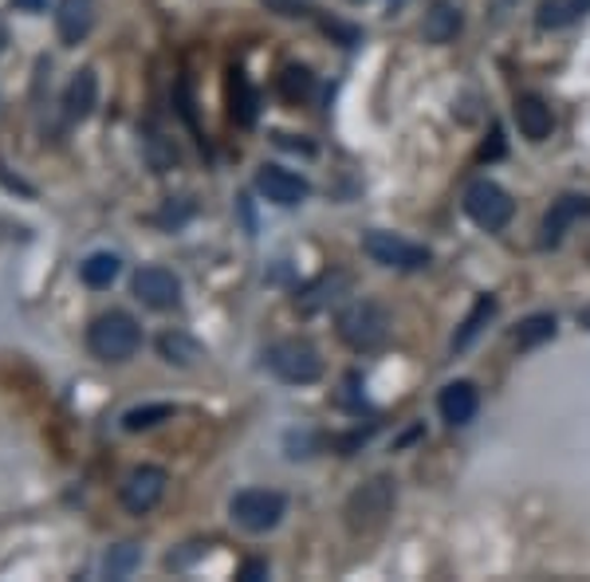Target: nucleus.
I'll list each match as a JSON object with an SVG mask.
<instances>
[{"instance_id": "14", "label": "nucleus", "mask_w": 590, "mask_h": 582, "mask_svg": "<svg viewBox=\"0 0 590 582\" xmlns=\"http://www.w3.org/2000/svg\"><path fill=\"white\" fill-rule=\"evenodd\" d=\"M515 114V126H520V134H524L527 142H547L555 131V114L552 107L539 99V94H520L512 107Z\"/></svg>"}, {"instance_id": "22", "label": "nucleus", "mask_w": 590, "mask_h": 582, "mask_svg": "<svg viewBox=\"0 0 590 582\" xmlns=\"http://www.w3.org/2000/svg\"><path fill=\"white\" fill-rule=\"evenodd\" d=\"M119 272H122V260L114 253H91L84 264H79V276H84V283L94 291L111 288V283L119 280Z\"/></svg>"}, {"instance_id": "15", "label": "nucleus", "mask_w": 590, "mask_h": 582, "mask_svg": "<svg viewBox=\"0 0 590 582\" xmlns=\"http://www.w3.org/2000/svg\"><path fill=\"white\" fill-rule=\"evenodd\" d=\"M465 29V16L453 0H430V9H425V20H422V36L430 44H453Z\"/></svg>"}, {"instance_id": "5", "label": "nucleus", "mask_w": 590, "mask_h": 582, "mask_svg": "<svg viewBox=\"0 0 590 582\" xmlns=\"http://www.w3.org/2000/svg\"><path fill=\"white\" fill-rule=\"evenodd\" d=\"M268 370L288 385H311L323 378V355L311 347L308 338H280L268 350Z\"/></svg>"}, {"instance_id": "8", "label": "nucleus", "mask_w": 590, "mask_h": 582, "mask_svg": "<svg viewBox=\"0 0 590 582\" xmlns=\"http://www.w3.org/2000/svg\"><path fill=\"white\" fill-rule=\"evenodd\" d=\"M166 484H169L166 469H158V465H138L131 477L122 480L119 500H122V507H126L131 516H146V512H154V507L162 504V496H166Z\"/></svg>"}, {"instance_id": "16", "label": "nucleus", "mask_w": 590, "mask_h": 582, "mask_svg": "<svg viewBox=\"0 0 590 582\" xmlns=\"http://www.w3.org/2000/svg\"><path fill=\"white\" fill-rule=\"evenodd\" d=\"M91 24H94V0H59L56 29L67 47H76L91 32Z\"/></svg>"}, {"instance_id": "25", "label": "nucleus", "mask_w": 590, "mask_h": 582, "mask_svg": "<svg viewBox=\"0 0 590 582\" xmlns=\"http://www.w3.org/2000/svg\"><path fill=\"white\" fill-rule=\"evenodd\" d=\"M280 94L288 99V103H303L311 94V87H315V79H311V71L308 67H300V64H291V67H283L280 71Z\"/></svg>"}, {"instance_id": "10", "label": "nucleus", "mask_w": 590, "mask_h": 582, "mask_svg": "<svg viewBox=\"0 0 590 582\" xmlns=\"http://www.w3.org/2000/svg\"><path fill=\"white\" fill-rule=\"evenodd\" d=\"M256 189H260L264 201H272V205H280V209H296L311 198L308 178H300V174H291V169H283V166L256 169Z\"/></svg>"}, {"instance_id": "30", "label": "nucleus", "mask_w": 590, "mask_h": 582, "mask_svg": "<svg viewBox=\"0 0 590 582\" xmlns=\"http://www.w3.org/2000/svg\"><path fill=\"white\" fill-rule=\"evenodd\" d=\"M350 4H363V0H350Z\"/></svg>"}, {"instance_id": "27", "label": "nucleus", "mask_w": 590, "mask_h": 582, "mask_svg": "<svg viewBox=\"0 0 590 582\" xmlns=\"http://www.w3.org/2000/svg\"><path fill=\"white\" fill-rule=\"evenodd\" d=\"M236 579H241V582H260V579H268V563H244Z\"/></svg>"}, {"instance_id": "28", "label": "nucleus", "mask_w": 590, "mask_h": 582, "mask_svg": "<svg viewBox=\"0 0 590 582\" xmlns=\"http://www.w3.org/2000/svg\"><path fill=\"white\" fill-rule=\"evenodd\" d=\"M44 4L47 0H16V9H24V12H40Z\"/></svg>"}, {"instance_id": "21", "label": "nucleus", "mask_w": 590, "mask_h": 582, "mask_svg": "<svg viewBox=\"0 0 590 582\" xmlns=\"http://www.w3.org/2000/svg\"><path fill=\"white\" fill-rule=\"evenodd\" d=\"M158 355L166 358L169 367L186 370L201 358V343H197L193 335H186V331H166V335L158 338Z\"/></svg>"}, {"instance_id": "1", "label": "nucleus", "mask_w": 590, "mask_h": 582, "mask_svg": "<svg viewBox=\"0 0 590 582\" xmlns=\"http://www.w3.org/2000/svg\"><path fill=\"white\" fill-rule=\"evenodd\" d=\"M87 347L99 362H126L138 355L142 327L131 311H103L99 320L87 327Z\"/></svg>"}, {"instance_id": "20", "label": "nucleus", "mask_w": 590, "mask_h": 582, "mask_svg": "<svg viewBox=\"0 0 590 582\" xmlns=\"http://www.w3.org/2000/svg\"><path fill=\"white\" fill-rule=\"evenodd\" d=\"M587 12H590V0H544V4L535 9V24L555 32V29L575 24V20L587 16Z\"/></svg>"}, {"instance_id": "9", "label": "nucleus", "mask_w": 590, "mask_h": 582, "mask_svg": "<svg viewBox=\"0 0 590 582\" xmlns=\"http://www.w3.org/2000/svg\"><path fill=\"white\" fill-rule=\"evenodd\" d=\"M134 300H142L151 311H174L181 303V280L162 264H146L131 280Z\"/></svg>"}, {"instance_id": "11", "label": "nucleus", "mask_w": 590, "mask_h": 582, "mask_svg": "<svg viewBox=\"0 0 590 582\" xmlns=\"http://www.w3.org/2000/svg\"><path fill=\"white\" fill-rule=\"evenodd\" d=\"M582 216H590V198L587 193H563L559 201H552L544 216V245L555 248L567 236V228L579 225Z\"/></svg>"}, {"instance_id": "12", "label": "nucleus", "mask_w": 590, "mask_h": 582, "mask_svg": "<svg viewBox=\"0 0 590 582\" xmlns=\"http://www.w3.org/2000/svg\"><path fill=\"white\" fill-rule=\"evenodd\" d=\"M477 410H480V394H477V385L472 382H449L445 390L437 394V414H441V422L445 425H469L472 417H477Z\"/></svg>"}, {"instance_id": "2", "label": "nucleus", "mask_w": 590, "mask_h": 582, "mask_svg": "<svg viewBox=\"0 0 590 582\" xmlns=\"http://www.w3.org/2000/svg\"><path fill=\"white\" fill-rule=\"evenodd\" d=\"M393 504H398V489H393L390 477H375L366 480L363 489L350 492L343 516H347V527L355 536H375L382 531L386 519L393 516Z\"/></svg>"}, {"instance_id": "7", "label": "nucleus", "mask_w": 590, "mask_h": 582, "mask_svg": "<svg viewBox=\"0 0 590 582\" xmlns=\"http://www.w3.org/2000/svg\"><path fill=\"white\" fill-rule=\"evenodd\" d=\"M465 213H469L472 225L488 228V233H500V228L512 221L515 213V201L508 198V189L497 186V181H472L469 189H465Z\"/></svg>"}, {"instance_id": "4", "label": "nucleus", "mask_w": 590, "mask_h": 582, "mask_svg": "<svg viewBox=\"0 0 590 582\" xmlns=\"http://www.w3.org/2000/svg\"><path fill=\"white\" fill-rule=\"evenodd\" d=\"M229 516H233L236 527L253 531V536H264L280 527V519L288 516V496L276 489H244L229 500Z\"/></svg>"}, {"instance_id": "26", "label": "nucleus", "mask_w": 590, "mask_h": 582, "mask_svg": "<svg viewBox=\"0 0 590 582\" xmlns=\"http://www.w3.org/2000/svg\"><path fill=\"white\" fill-rule=\"evenodd\" d=\"M138 547L134 544H122V547H114L111 555H107V574H111V579H126V574L134 571V567H138Z\"/></svg>"}, {"instance_id": "6", "label": "nucleus", "mask_w": 590, "mask_h": 582, "mask_svg": "<svg viewBox=\"0 0 590 582\" xmlns=\"http://www.w3.org/2000/svg\"><path fill=\"white\" fill-rule=\"evenodd\" d=\"M363 253L375 264H382V268H390V272H422L433 260L430 248L413 245L398 233H386V228H370L363 236Z\"/></svg>"}, {"instance_id": "18", "label": "nucleus", "mask_w": 590, "mask_h": 582, "mask_svg": "<svg viewBox=\"0 0 590 582\" xmlns=\"http://www.w3.org/2000/svg\"><path fill=\"white\" fill-rule=\"evenodd\" d=\"M256 111H260V99H256L253 83H248V76H244L241 67H233L229 71V119L236 126H253Z\"/></svg>"}, {"instance_id": "13", "label": "nucleus", "mask_w": 590, "mask_h": 582, "mask_svg": "<svg viewBox=\"0 0 590 582\" xmlns=\"http://www.w3.org/2000/svg\"><path fill=\"white\" fill-rule=\"evenodd\" d=\"M350 291V276L347 272H323L319 280H311L308 288L296 295V311H303V315H315V311L331 307V303H338L343 295Z\"/></svg>"}, {"instance_id": "23", "label": "nucleus", "mask_w": 590, "mask_h": 582, "mask_svg": "<svg viewBox=\"0 0 590 582\" xmlns=\"http://www.w3.org/2000/svg\"><path fill=\"white\" fill-rule=\"evenodd\" d=\"M555 331H559L555 315H527V320L520 323V331H515V347H520V350H535L539 343H552Z\"/></svg>"}, {"instance_id": "17", "label": "nucleus", "mask_w": 590, "mask_h": 582, "mask_svg": "<svg viewBox=\"0 0 590 582\" xmlns=\"http://www.w3.org/2000/svg\"><path fill=\"white\" fill-rule=\"evenodd\" d=\"M497 311H500V303H497V295H477V303L469 307V315H465V323L457 327V335H453V350H469L472 343H477L480 335H485V327L492 320H497Z\"/></svg>"}, {"instance_id": "24", "label": "nucleus", "mask_w": 590, "mask_h": 582, "mask_svg": "<svg viewBox=\"0 0 590 582\" xmlns=\"http://www.w3.org/2000/svg\"><path fill=\"white\" fill-rule=\"evenodd\" d=\"M169 417H174V405H166V402L134 405V410H126V414H122V429H126V433H142V429H154V425L169 422Z\"/></svg>"}, {"instance_id": "19", "label": "nucleus", "mask_w": 590, "mask_h": 582, "mask_svg": "<svg viewBox=\"0 0 590 582\" xmlns=\"http://www.w3.org/2000/svg\"><path fill=\"white\" fill-rule=\"evenodd\" d=\"M94 103H99V79H94L91 67H84V71H76V79L67 83V94H64V107H67V119H87V114L94 111Z\"/></svg>"}, {"instance_id": "29", "label": "nucleus", "mask_w": 590, "mask_h": 582, "mask_svg": "<svg viewBox=\"0 0 590 582\" xmlns=\"http://www.w3.org/2000/svg\"><path fill=\"white\" fill-rule=\"evenodd\" d=\"M0 47H4V29H0Z\"/></svg>"}, {"instance_id": "3", "label": "nucleus", "mask_w": 590, "mask_h": 582, "mask_svg": "<svg viewBox=\"0 0 590 582\" xmlns=\"http://www.w3.org/2000/svg\"><path fill=\"white\" fill-rule=\"evenodd\" d=\"M335 327L350 350H378L390 338V311L378 300H355L338 311Z\"/></svg>"}]
</instances>
